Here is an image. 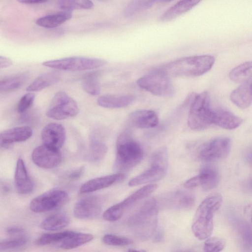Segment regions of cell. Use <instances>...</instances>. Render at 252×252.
<instances>
[{
	"mask_svg": "<svg viewBox=\"0 0 252 252\" xmlns=\"http://www.w3.org/2000/svg\"><path fill=\"white\" fill-rule=\"evenodd\" d=\"M12 64V61L9 58L4 56H0V68H7Z\"/></svg>",
	"mask_w": 252,
	"mask_h": 252,
	"instance_id": "cell-48",
	"label": "cell"
},
{
	"mask_svg": "<svg viewBox=\"0 0 252 252\" xmlns=\"http://www.w3.org/2000/svg\"><path fill=\"white\" fill-rule=\"evenodd\" d=\"M106 63L102 59L74 56L46 61L42 64L58 70L77 71L94 69Z\"/></svg>",
	"mask_w": 252,
	"mask_h": 252,
	"instance_id": "cell-7",
	"label": "cell"
},
{
	"mask_svg": "<svg viewBox=\"0 0 252 252\" xmlns=\"http://www.w3.org/2000/svg\"><path fill=\"white\" fill-rule=\"evenodd\" d=\"M32 135V129L28 126L11 128L2 131L0 135V145L7 148L15 142L25 141Z\"/></svg>",
	"mask_w": 252,
	"mask_h": 252,
	"instance_id": "cell-14",
	"label": "cell"
},
{
	"mask_svg": "<svg viewBox=\"0 0 252 252\" xmlns=\"http://www.w3.org/2000/svg\"><path fill=\"white\" fill-rule=\"evenodd\" d=\"M243 123L240 117L229 110L219 108L214 109L213 124L226 129H233Z\"/></svg>",
	"mask_w": 252,
	"mask_h": 252,
	"instance_id": "cell-19",
	"label": "cell"
},
{
	"mask_svg": "<svg viewBox=\"0 0 252 252\" xmlns=\"http://www.w3.org/2000/svg\"><path fill=\"white\" fill-rule=\"evenodd\" d=\"M167 152L165 148H160L152 154L151 158V166L167 169Z\"/></svg>",
	"mask_w": 252,
	"mask_h": 252,
	"instance_id": "cell-36",
	"label": "cell"
},
{
	"mask_svg": "<svg viewBox=\"0 0 252 252\" xmlns=\"http://www.w3.org/2000/svg\"><path fill=\"white\" fill-rule=\"evenodd\" d=\"M116 149L115 168L119 171L131 169L139 163L143 157L141 146L127 132H124L119 136Z\"/></svg>",
	"mask_w": 252,
	"mask_h": 252,
	"instance_id": "cell-4",
	"label": "cell"
},
{
	"mask_svg": "<svg viewBox=\"0 0 252 252\" xmlns=\"http://www.w3.org/2000/svg\"><path fill=\"white\" fill-rule=\"evenodd\" d=\"M34 99V94L32 92H29L24 94L18 102L17 111L20 113L26 112L32 106Z\"/></svg>",
	"mask_w": 252,
	"mask_h": 252,
	"instance_id": "cell-43",
	"label": "cell"
},
{
	"mask_svg": "<svg viewBox=\"0 0 252 252\" xmlns=\"http://www.w3.org/2000/svg\"><path fill=\"white\" fill-rule=\"evenodd\" d=\"M27 242V238L23 236L2 241L0 243V249L1 251H5L19 248L25 245Z\"/></svg>",
	"mask_w": 252,
	"mask_h": 252,
	"instance_id": "cell-42",
	"label": "cell"
},
{
	"mask_svg": "<svg viewBox=\"0 0 252 252\" xmlns=\"http://www.w3.org/2000/svg\"><path fill=\"white\" fill-rule=\"evenodd\" d=\"M200 186L204 190L215 188L220 180L219 173L217 168L211 165H204L197 176Z\"/></svg>",
	"mask_w": 252,
	"mask_h": 252,
	"instance_id": "cell-21",
	"label": "cell"
},
{
	"mask_svg": "<svg viewBox=\"0 0 252 252\" xmlns=\"http://www.w3.org/2000/svg\"><path fill=\"white\" fill-rule=\"evenodd\" d=\"M68 199V195L65 191L51 189L33 198L30 203V208L35 213L46 212L63 206Z\"/></svg>",
	"mask_w": 252,
	"mask_h": 252,
	"instance_id": "cell-9",
	"label": "cell"
},
{
	"mask_svg": "<svg viewBox=\"0 0 252 252\" xmlns=\"http://www.w3.org/2000/svg\"><path fill=\"white\" fill-rule=\"evenodd\" d=\"M137 84L141 89L159 96H170L174 92L170 78L158 68L139 78Z\"/></svg>",
	"mask_w": 252,
	"mask_h": 252,
	"instance_id": "cell-6",
	"label": "cell"
},
{
	"mask_svg": "<svg viewBox=\"0 0 252 252\" xmlns=\"http://www.w3.org/2000/svg\"><path fill=\"white\" fill-rule=\"evenodd\" d=\"M72 16V14L71 11H61L41 17L36 20L35 23L38 26L52 29L60 26L71 18Z\"/></svg>",
	"mask_w": 252,
	"mask_h": 252,
	"instance_id": "cell-25",
	"label": "cell"
},
{
	"mask_svg": "<svg viewBox=\"0 0 252 252\" xmlns=\"http://www.w3.org/2000/svg\"><path fill=\"white\" fill-rule=\"evenodd\" d=\"M166 199H167V203L169 205L182 209L191 208L195 202V197L192 194L183 191L172 192L168 195Z\"/></svg>",
	"mask_w": 252,
	"mask_h": 252,
	"instance_id": "cell-26",
	"label": "cell"
},
{
	"mask_svg": "<svg viewBox=\"0 0 252 252\" xmlns=\"http://www.w3.org/2000/svg\"><path fill=\"white\" fill-rule=\"evenodd\" d=\"M124 174L119 172L90 180L82 185L81 193H87L107 188L115 183L123 180Z\"/></svg>",
	"mask_w": 252,
	"mask_h": 252,
	"instance_id": "cell-15",
	"label": "cell"
},
{
	"mask_svg": "<svg viewBox=\"0 0 252 252\" xmlns=\"http://www.w3.org/2000/svg\"><path fill=\"white\" fill-rule=\"evenodd\" d=\"M61 74L57 71L45 72L36 78L26 88L29 92L41 91L57 83Z\"/></svg>",
	"mask_w": 252,
	"mask_h": 252,
	"instance_id": "cell-24",
	"label": "cell"
},
{
	"mask_svg": "<svg viewBox=\"0 0 252 252\" xmlns=\"http://www.w3.org/2000/svg\"><path fill=\"white\" fill-rule=\"evenodd\" d=\"M85 171V168L84 166L80 167L78 168H77L72 172H71L68 175V178L69 180H77L83 175L84 172Z\"/></svg>",
	"mask_w": 252,
	"mask_h": 252,
	"instance_id": "cell-44",
	"label": "cell"
},
{
	"mask_svg": "<svg viewBox=\"0 0 252 252\" xmlns=\"http://www.w3.org/2000/svg\"><path fill=\"white\" fill-rule=\"evenodd\" d=\"M73 231H66L53 233H45L39 237L35 241L36 244L43 246L62 242L68 237Z\"/></svg>",
	"mask_w": 252,
	"mask_h": 252,
	"instance_id": "cell-35",
	"label": "cell"
},
{
	"mask_svg": "<svg viewBox=\"0 0 252 252\" xmlns=\"http://www.w3.org/2000/svg\"><path fill=\"white\" fill-rule=\"evenodd\" d=\"M47 0H19V2L25 3L27 4H38L44 3L45 2H47Z\"/></svg>",
	"mask_w": 252,
	"mask_h": 252,
	"instance_id": "cell-50",
	"label": "cell"
},
{
	"mask_svg": "<svg viewBox=\"0 0 252 252\" xmlns=\"http://www.w3.org/2000/svg\"><path fill=\"white\" fill-rule=\"evenodd\" d=\"M65 138V130L58 123H49L41 131V139L44 145L57 150L63 146Z\"/></svg>",
	"mask_w": 252,
	"mask_h": 252,
	"instance_id": "cell-13",
	"label": "cell"
},
{
	"mask_svg": "<svg viewBox=\"0 0 252 252\" xmlns=\"http://www.w3.org/2000/svg\"><path fill=\"white\" fill-rule=\"evenodd\" d=\"M102 203L100 198L94 195L85 196L74 205L73 214L78 219H88L97 217L101 212Z\"/></svg>",
	"mask_w": 252,
	"mask_h": 252,
	"instance_id": "cell-12",
	"label": "cell"
},
{
	"mask_svg": "<svg viewBox=\"0 0 252 252\" xmlns=\"http://www.w3.org/2000/svg\"><path fill=\"white\" fill-rule=\"evenodd\" d=\"M222 203L221 194L213 193L207 196L198 207L191 229L198 240H206L211 235L214 228V216Z\"/></svg>",
	"mask_w": 252,
	"mask_h": 252,
	"instance_id": "cell-2",
	"label": "cell"
},
{
	"mask_svg": "<svg viewBox=\"0 0 252 252\" xmlns=\"http://www.w3.org/2000/svg\"><path fill=\"white\" fill-rule=\"evenodd\" d=\"M6 232L8 235H15L23 233L24 229L18 226H11L6 229Z\"/></svg>",
	"mask_w": 252,
	"mask_h": 252,
	"instance_id": "cell-47",
	"label": "cell"
},
{
	"mask_svg": "<svg viewBox=\"0 0 252 252\" xmlns=\"http://www.w3.org/2000/svg\"><path fill=\"white\" fill-rule=\"evenodd\" d=\"M93 238L94 236L91 234L73 231L61 242L60 247L65 250L74 249L91 241Z\"/></svg>",
	"mask_w": 252,
	"mask_h": 252,
	"instance_id": "cell-30",
	"label": "cell"
},
{
	"mask_svg": "<svg viewBox=\"0 0 252 252\" xmlns=\"http://www.w3.org/2000/svg\"><path fill=\"white\" fill-rule=\"evenodd\" d=\"M102 240L106 245L114 246H124L133 243L128 238L111 234L104 235Z\"/></svg>",
	"mask_w": 252,
	"mask_h": 252,
	"instance_id": "cell-41",
	"label": "cell"
},
{
	"mask_svg": "<svg viewBox=\"0 0 252 252\" xmlns=\"http://www.w3.org/2000/svg\"><path fill=\"white\" fill-rule=\"evenodd\" d=\"M243 188L245 191L252 193V177L246 180L243 183Z\"/></svg>",
	"mask_w": 252,
	"mask_h": 252,
	"instance_id": "cell-49",
	"label": "cell"
},
{
	"mask_svg": "<svg viewBox=\"0 0 252 252\" xmlns=\"http://www.w3.org/2000/svg\"><path fill=\"white\" fill-rule=\"evenodd\" d=\"M225 239L219 237H209L204 242V252H220L226 246Z\"/></svg>",
	"mask_w": 252,
	"mask_h": 252,
	"instance_id": "cell-37",
	"label": "cell"
},
{
	"mask_svg": "<svg viewBox=\"0 0 252 252\" xmlns=\"http://www.w3.org/2000/svg\"><path fill=\"white\" fill-rule=\"evenodd\" d=\"M135 100L132 95L106 94L99 96L97 103L101 107L107 108H120L131 104Z\"/></svg>",
	"mask_w": 252,
	"mask_h": 252,
	"instance_id": "cell-20",
	"label": "cell"
},
{
	"mask_svg": "<svg viewBox=\"0 0 252 252\" xmlns=\"http://www.w3.org/2000/svg\"><path fill=\"white\" fill-rule=\"evenodd\" d=\"M231 148V141L228 137H218L204 144L199 153V158L209 162L223 159L228 155Z\"/></svg>",
	"mask_w": 252,
	"mask_h": 252,
	"instance_id": "cell-10",
	"label": "cell"
},
{
	"mask_svg": "<svg viewBox=\"0 0 252 252\" xmlns=\"http://www.w3.org/2000/svg\"><path fill=\"white\" fill-rule=\"evenodd\" d=\"M158 205L156 200H146L128 220V225L140 238H149L155 232L158 222Z\"/></svg>",
	"mask_w": 252,
	"mask_h": 252,
	"instance_id": "cell-3",
	"label": "cell"
},
{
	"mask_svg": "<svg viewBox=\"0 0 252 252\" xmlns=\"http://www.w3.org/2000/svg\"><path fill=\"white\" fill-rule=\"evenodd\" d=\"M229 77L232 81L240 84L252 78V61L243 63L235 67L229 72Z\"/></svg>",
	"mask_w": 252,
	"mask_h": 252,
	"instance_id": "cell-31",
	"label": "cell"
},
{
	"mask_svg": "<svg viewBox=\"0 0 252 252\" xmlns=\"http://www.w3.org/2000/svg\"><path fill=\"white\" fill-rule=\"evenodd\" d=\"M214 56L203 55L186 57L166 63L158 68L169 77H195L202 75L213 67Z\"/></svg>",
	"mask_w": 252,
	"mask_h": 252,
	"instance_id": "cell-1",
	"label": "cell"
},
{
	"mask_svg": "<svg viewBox=\"0 0 252 252\" xmlns=\"http://www.w3.org/2000/svg\"><path fill=\"white\" fill-rule=\"evenodd\" d=\"M70 223L68 217L64 213H57L48 216L40 224V227L45 230L56 231L67 226Z\"/></svg>",
	"mask_w": 252,
	"mask_h": 252,
	"instance_id": "cell-27",
	"label": "cell"
},
{
	"mask_svg": "<svg viewBox=\"0 0 252 252\" xmlns=\"http://www.w3.org/2000/svg\"><path fill=\"white\" fill-rule=\"evenodd\" d=\"M129 120L134 126L140 128H149L156 126L158 118L156 113L151 110H141L132 113Z\"/></svg>",
	"mask_w": 252,
	"mask_h": 252,
	"instance_id": "cell-18",
	"label": "cell"
},
{
	"mask_svg": "<svg viewBox=\"0 0 252 252\" xmlns=\"http://www.w3.org/2000/svg\"><path fill=\"white\" fill-rule=\"evenodd\" d=\"M230 98L240 108L249 107L252 104V78L241 83L231 92Z\"/></svg>",
	"mask_w": 252,
	"mask_h": 252,
	"instance_id": "cell-16",
	"label": "cell"
},
{
	"mask_svg": "<svg viewBox=\"0 0 252 252\" xmlns=\"http://www.w3.org/2000/svg\"><path fill=\"white\" fill-rule=\"evenodd\" d=\"M15 184L17 190L21 194H29L33 189V184L29 177L23 160L18 159L15 172Z\"/></svg>",
	"mask_w": 252,
	"mask_h": 252,
	"instance_id": "cell-17",
	"label": "cell"
},
{
	"mask_svg": "<svg viewBox=\"0 0 252 252\" xmlns=\"http://www.w3.org/2000/svg\"><path fill=\"white\" fill-rule=\"evenodd\" d=\"M127 252H146V251L145 250H129Z\"/></svg>",
	"mask_w": 252,
	"mask_h": 252,
	"instance_id": "cell-51",
	"label": "cell"
},
{
	"mask_svg": "<svg viewBox=\"0 0 252 252\" xmlns=\"http://www.w3.org/2000/svg\"><path fill=\"white\" fill-rule=\"evenodd\" d=\"M198 186H199V184L197 176L189 179L184 184L185 188L187 189H193Z\"/></svg>",
	"mask_w": 252,
	"mask_h": 252,
	"instance_id": "cell-46",
	"label": "cell"
},
{
	"mask_svg": "<svg viewBox=\"0 0 252 252\" xmlns=\"http://www.w3.org/2000/svg\"><path fill=\"white\" fill-rule=\"evenodd\" d=\"M100 73L98 71H93L86 73L82 79L83 89L91 95H97L100 92V85L98 80Z\"/></svg>",
	"mask_w": 252,
	"mask_h": 252,
	"instance_id": "cell-29",
	"label": "cell"
},
{
	"mask_svg": "<svg viewBox=\"0 0 252 252\" xmlns=\"http://www.w3.org/2000/svg\"><path fill=\"white\" fill-rule=\"evenodd\" d=\"M166 170L151 166L149 169L130 180L128 185L130 187L137 186L159 181L165 175Z\"/></svg>",
	"mask_w": 252,
	"mask_h": 252,
	"instance_id": "cell-23",
	"label": "cell"
},
{
	"mask_svg": "<svg viewBox=\"0 0 252 252\" xmlns=\"http://www.w3.org/2000/svg\"><path fill=\"white\" fill-rule=\"evenodd\" d=\"M243 156L246 162L252 167V144L244 150Z\"/></svg>",
	"mask_w": 252,
	"mask_h": 252,
	"instance_id": "cell-45",
	"label": "cell"
},
{
	"mask_svg": "<svg viewBox=\"0 0 252 252\" xmlns=\"http://www.w3.org/2000/svg\"><path fill=\"white\" fill-rule=\"evenodd\" d=\"M107 151L105 144L97 140L93 141L91 144L90 157L94 161H99L105 157Z\"/></svg>",
	"mask_w": 252,
	"mask_h": 252,
	"instance_id": "cell-38",
	"label": "cell"
},
{
	"mask_svg": "<svg viewBox=\"0 0 252 252\" xmlns=\"http://www.w3.org/2000/svg\"><path fill=\"white\" fill-rule=\"evenodd\" d=\"M200 2L197 0H180L167 9L160 16V21H169L187 12Z\"/></svg>",
	"mask_w": 252,
	"mask_h": 252,
	"instance_id": "cell-22",
	"label": "cell"
},
{
	"mask_svg": "<svg viewBox=\"0 0 252 252\" xmlns=\"http://www.w3.org/2000/svg\"><path fill=\"white\" fill-rule=\"evenodd\" d=\"M32 158L35 164L45 169L57 167L62 161V155L59 150L42 145L32 151Z\"/></svg>",
	"mask_w": 252,
	"mask_h": 252,
	"instance_id": "cell-11",
	"label": "cell"
},
{
	"mask_svg": "<svg viewBox=\"0 0 252 252\" xmlns=\"http://www.w3.org/2000/svg\"><path fill=\"white\" fill-rule=\"evenodd\" d=\"M58 5L64 11H71L76 9H90L94 6V3L88 0H62L58 1Z\"/></svg>",
	"mask_w": 252,
	"mask_h": 252,
	"instance_id": "cell-34",
	"label": "cell"
},
{
	"mask_svg": "<svg viewBox=\"0 0 252 252\" xmlns=\"http://www.w3.org/2000/svg\"><path fill=\"white\" fill-rule=\"evenodd\" d=\"M248 210H249L250 211L251 219V221L252 223V205L249 206L248 207Z\"/></svg>",
	"mask_w": 252,
	"mask_h": 252,
	"instance_id": "cell-52",
	"label": "cell"
},
{
	"mask_svg": "<svg viewBox=\"0 0 252 252\" xmlns=\"http://www.w3.org/2000/svg\"><path fill=\"white\" fill-rule=\"evenodd\" d=\"M157 1L133 0L129 2L124 10L126 17H132L152 7Z\"/></svg>",
	"mask_w": 252,
	"mask_h": 252,
	"instance_id": "cell-33",
	"label": "cell"
},
{
	"mask_svg": "<svg viewBox=\"0 0 252 252\" xmlns=\"http://www.w3.org/2000/svg\"><path fill=\"white\" fill-rule=\"evenodd\" d=\"M79 108L76 102L65 92H58L53 97L46 111V115L53 119L61 120L77 115Z\"/></svg>",
	"mask_w": 252,
	"mask_h": 252,
	"instance_id": "cell-8",
	"label": "cell"
},
{
	"mask_svg": "<svg viewBox=\"0 0 252 252\" xmlns=\"http://www.w3.org/2000/svg\"><path fill=\"white\" fill-rule=\"evenodd\" d=\"M125 209L120 203L115 204L107 209L103 214V218L108 221H115L120 219L123 215Z\"/></svg>",
	"mask_w": 252,
	"mask_h": 252,
	"instance_id": "cell-40",
	"label": "cell"
},
{
	"mask_svg": "<svg viewBox=\"0 0 252 252\" xmlns=\"http://www.w3.org/2000/svg\"><path fill=\"white\" fill-rule=\"evenodd\" d=\"M214 109L207 92L192 95L188 123L190 129L202 130L213 124Z\"/></svg>",
	"mask_w": 252,
	"mask_h": 252,
	"instance_id": "cell-5",
	"label": "cell"
},
{
	"mask_svg": "<svg viewBox=\"0 0 252 252\" xmlns=\"http://www.w3.org/2000/svg\"><path fill=\"white\" fill-rule=\"evenodd\" d=\"M240 232L242 239L244 249L246 252H252V228L245 222L240 223Z\"/></svg>",
	"mask_w": 252,
	"mask_h": 252,
	"instance_id": "cell-39",
	"label": "cell"
},
{
	"mask_svg": "<svg viewBox=\"0 0 252 252\" xmlns=\"http://www.w3.org/2000/svg\"><path fill=\"white\" fill-rule=\"evenodd\" d=\"M158 186L156 184L146 185L135 191L120 203L125 209L136 201L147 197L156 190Z\"/></svg>",
	"mask_w": 252,
	"mask_h": 252,
	"instance_id": "cell-32",
	"label": "cell"
},
{
	"mask_svg": "<svg viewBox=\"0 0 252 252\" xmlns=\"http://www.w3.org/2000/svg\"><path fill=\"white\" fill-rule=\"evenodd\" d=\"M29 74L22 73L4 78L0 80V91L1 92H9L21 88L28 80Z\"/></svg>",
	"mask_w": 252,
	"mask_h": 252,
	"instance_id": "cell-28",
	"label": "cell"
}]
</instances>
